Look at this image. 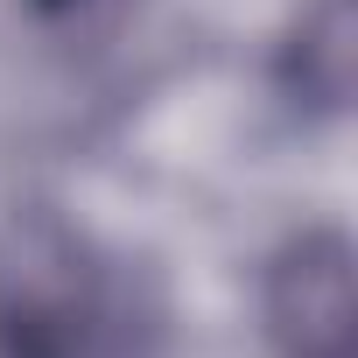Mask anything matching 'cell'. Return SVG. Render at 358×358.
I'll use <instances>...</instances> for the list:
<instances>
[{"label":"cell","instance_id":"6da1fadb","mask_svg":"<svg viewBox=\"0 0 358 358\" xmlns=\"http://www.w3.org/2000/svg\"><path fill=\"white\" fill-rule=\"evenodd\" d=\"M162 288L50 204L0 218V358H155Z\"/></svg>","mask_w":358,"mask_h":358},{"label":"cell","instance_id":"7a4b0ae2","mask_svg":"<svg viewBox=\"0 0 358 358\" xmlns=\"http://www.w3.org/2000/svg\"><path fill=\"white\" fill-rule=\"evenodd\" d=\"M267 337L281 358H351V239L316 225L267 260Z\"/></svg>","mask_w":358,"mask_h":358},{"label":"cell","instance_id":"3957f363","mask_svg":"<svg viewBox=\"0 0 358 358\" xmlns=\"http://www.w3.org/2000/svg\"><path fill=\"white\" fill-rule=\"evenodd\" d=\"M274 85L302 120H344L351 113V85H358V0H309L295 15L281 57H274Z\"/></svg>","mask_w":358,"mask_h":358}]
</instances>
